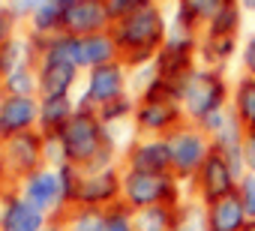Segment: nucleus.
Masks as SVG:
<instances>
[{"label": "nucleus", "instance_id": "412c9836", "mask_svg": "<svg viewBox=\"0 0 255 231\" xmlns=\"http://www.w3.org/2000/svg\"><path fill=\"white\" fill-rule=\"evenodd\" d=\"M72 114H75V108H72L69 96H45L42 105H39V123H42L51 135H57V132L72 120Z\"/></svg>", "mask_w": 255, "mask_h": 231}, {"label": "nucleus", "instance_id": "72a5a7b5", "mask_svg": "<svg viewBox=\"0 0 255 231\" xmlns=\"http://www.w3.org/2000/svg\"><path fill=\"white\" fill-rule=\"evenodd\" d=\"M6 30H9V24H6V15L0 12V45H3V39H6Z\"/></svg>", "mask_w": 255, "mask_h": 231}, {"label": "nucleus", "instance_id": "f704fd0d", "mask_svg": "<svg viewBox=\"0 0 255 231\" xmlns=\"http://www.w3.org/2000/svg\"><path fill=\"white\" fill-rule=\"evenodd\" d=\"M54 3H57V6H60V9H69V6H72V3H78V0H54Z\"/></svg>", "mask_w": 255, "mask_h": 231}, {"label": "nucleus", "instance_id": "c9c22d12", "mask_svg": "<svg viewBox=\"0 0 255 231\" xmlns=\"http://www.w3.org/2000/svg\"><path fill=\"white\" fill-rule=\"evenodd\" d=\"M246 231H255V219H249V225H246Z\"/></svg>", "mask_w": 255, "mask_h": 231}, {"label": "nucleus", "instance_id": "a211bd4d", "mask_svg": "<svg viewBox=\"0 0 255 231\" xmlns=\"http://www.w3.org/2000/svg\"><path fill=\"white\" fill-rule=\"evenodd\" d=\"M3 231H42V210L30 201H9L0 219Z\"/></svg>", "mask_w": 255, "mask_h": 231}, {"label": "nucleus", "instance_id": "1a4fd4ad", "mask_svg": "<svg viewBox=\"0 0 255 231\" xmlns=\"http://www.w3.org/2000/svg\"><path fill=\"white\" fill-rule=\"evenodd\" d=\"M111 15L105 0H78L69 9H63V21H60V33L69 36H93V33H105L111 30Z\"/></svg>", "mask_w": 255, "mask_h": 231}, {"label": "nucleus", "instance_id": "f257e3e1", "mask_svg": "<svg viewBox=\"0 0 255 231\" xmlns=\"http://www.w3.org/2000/svg\"><path fill=\"white\" fill-rule=\"evenodd\" d=\"M168 27L171 21L165 18L159 3H150L132 15H126L120 21L111 24V36L120 48V63L126 69H144L153 63V57L159 54V48L168 39Z\"/></svg>", "mask_w": 255, "mask_h": 231}, {"label": "nucleus", "instance_id": "dca6fc26", "mask_svg": "<svg viewBox=\"0 0 255 231\" xmlns=\"http://www.w3.org/2000/svg\"><path fill=\"white\" fill-rule=\"evenodd\" d=\"M24 195H27V201H30L33 207H39V210H45V207L63 201L60 174H54V171H42V168H39V171H30L27 186H24Z\"/></svg>", "mask_w": 255, "mask_h": 231}, {"label": "nucleus", "instance_id": "a878e982", "mask_svg": "<svg viewBox=\"0 0 255 231\" xmlns=\"http://www.w3.org/2000/svg\"><path fill=\"white\" fill-rule=\"evenodd\" d=\"M177 231H207V222H204V207L198 201H186L180 207V225Z\"/></svg>", "mask_w": 255, "mask_h": 231}, {"label": "nucleus", "instance_id": "c85d7f7f", "mask_svg": "<svg viewBox=\"0 0 255 231\" xmlns=\"http://www.w3.org/2000/svg\"><path fill=\"white\" fill-rule=\"evenodd\" d=\"M234 195L240 198V204H243L246 216H249V219H255V174L243 171V177H240V183H237V192H234Z\"/></svg>", "mask_w": 255, "mask_h": 231}, {"label": "nucleus", "instance_id": "ddd939ff", "mask_svg": "<svg viewBox=\"0 0 255 231\" xmlns=\"http://www.w3.org/2000/svg\"><path fill=\"white\" fill-rule=\"evenodd\" d=\"M204 222H207V231H246L249 216H246L240 198L228 195V198H219L204 207Z\"/></svg>", "mask_w": 255, "mask_h": 231}, {"label": "nucleus", "instance_id": "39448f33", "mask_svg": "<svg viewBox=\"0 0 255 231\" xmlns=\"http://www.w3.org/2000/svg\"><path fill=\"white\" fill-rule=\"evenodd\" d=\"M168 138V147H171V174L183 183H189L198 168L204 165V159L213 153V141L210 135L198 126V123H180Z\"/></svg>", "mask_w": 255, "mask_h": 231}, {"label": "nucleus", "instance_id": "4468645a", "mask_svg": "<svg viewBox=\"0 0 255 231\" xmlns=\"http://www.w3.org/2000/svg\"><path fill=\"white\" fill-rule=\"evenodd\" d=\"M36 102L30 96H9L0 105V135H21L36 120Z\"/></svg>", "mask_w": 255, "mask_h": 231}, {"label": "nucleus", "instance_id": "6ab92c4d", "mask_svg": "<svg viewBox=\"0 0 255 231\" xmlns=\"http://www.w3.org/2000/svg\"><path fill=\"white\" fill-rule=\"evenodd\" d=\"M189 201V198H186ZM183 201V204H186ZM180 204V207H183ZM180 207L171 204H159V207H147V210H135V228L138 231H177L180 225Z\"/></svg>", "mask_w": 255, "mask_h": 231}, {"label": "nucleus", "instance_id": "f8f14e48", "mask_svg": "<svg viewBox=\"0 0 255 231\" xmlns=\"http://www.w3.org/2000/svg\"><path fill=\"white\" fill-rule=\"evenodd\" d=\"M114 60H120V48H117L111 30L93 33V36H81V39H78V48H75V63H78V69H81V66L96 69V66H105V63H114Z\"/></svg>", "mask_w": 255, "mask_h": 231}, {"label": "nucleus", "instance_id": "c756f323", "mask_svg": "<svg viewBox=\"0 0 255 231\" xmlns=\"http://www.w3.org/2000/svg\"><path fill=\"white\" fill-rule=\"evenodd\" d=\"M18 51H21L18 42H3V45H0V75H12L15 72Z\"/></svg>", "mask_w": 255, "mask_h": 231}, {"label": "nucleus", "instance_id": "7ed1b4c3", "mask_svg": "<svg viewBox=\"0 0 255 231\" xmlns=\"http://www.w3.org/2000/svg\"><path fill=\"white\" fill-rule=\"evenodd\" d=\"M231 87H234V78L225 69H210V66L192 69L180 84V105L186 120L204 123L210 114L225 111L231 105Z\"/></svg>", "mask_w": 255, "mask_h": 231}, {"label": "nucleus", "instance_id": "bb28decb", "mask_svg": "<svg viewBox=\"0 0 255 231\" xmlns=\"http://www.w3.org/2000/svg\"><path fill=\"white\" fill-rule=\"evenodd\" d=\"M237 66H240V75H249V78H255V30L243 33Z\"/></svg>", "mask_w": 255, "mask_h": 231}, {"label": "nucleus", "instance_id": "f03ea898", "mask_svg": "<svg viewBox=\"0 0 255 231\" xmlns=\"http://www.w3.org/2000/svg\"><path fill=\"white\" fill-rule=\"evenodd\" d=\"M63 162L69 165H84V168H108L114 156V141L108 138L105 123L99 120V114L90 108H78L72 114V120L57 132Z\"/></svg>", "mask_w": 255, "mask_h": 231}, {"label": "nucleus", "instance_id": "7c9ffc66", "mask_svg": "<svg viewBox=\"0 0 255 231\" xmlns=\"http://www.w3.org/2000/svg\"><path fill=\"white\" fill-rule=\"evenodd\" d=\"M6 87L12 90V96H30L33 90V78L24 69H15L12 75H6Z\"/></svg>", "mask_w": 255, "mask_h": 231}, {"label": "nucleus", "instance_id": "b1692460", "mask_svg": "<svg viewBox=\"0 0 255 231\" xmlns=\"http://www.w3.org/2000/svg\"><path fill=\"white\" fill-rule=\"evenodd\" d=\"M105 231H138L135 228V210H129L123 201L105 210Z\"/></svg>", "mask_w": 255, "mask_h": 231}, {"label": "nucleus", "instance_id": "e433bc0d", "mask_svg": "<svg viewBox=\"0 0 255 231\" xmlns=\"http://www.w3.org/2000/svg\"><path fill=\"white\" fill-rule=\"evenodd\" d=\"M42 231H57V228H42Z\"/></svg>", "mask_w": 255, "mask_h": 231}, {"label": "nucleus", "instance_id": "f3484780", "mask_svg": "<svg viewBox=\"0 0 255 231\" xmlns=\"http://www.w3.org/2000/svg\"><path fill=\"white\" fill-rule=\"evenodd\" d=\"M231 111L234 117L243 123L246 132H255V78L249 75H234V87H231Z\"/></svg>", "mask_w": 255, "mask_h": 231}, {"label": "nucleus", "instance_id": "aec40b11", "mask_svg": "<svg viewBox=\"0 0 255 231\" xmlns=\"http://www.w3.org/2000/svg\"><path fill=\"white\" fill-rule=\"evenodd\" d=\"M39 138L30 135V132H21V135H12L9 144H6V156L12 162L15 171H30L36 162H39Z\"/></svg>", "mask_w": 255, "mask_h": 231}, {"label": "nucleus", "instance_id": "cd10ccee", "mask_svg": "<svg viewBox=\"0 0 255 231\" xmlns=\"http://www.w3.org/2000/svg\"><path fill=\"white\" fill-rule=\"evenodd\" d=\"M150 3H156V0H105L111 21H120V18L132 15V12H138V9H144V6H150Z\"/></svg>", "mask_w": 255, "mask_h": 231}, {"label": "nucleus", "instance_id": "6e6552de", "mask_svg": "<svg viewBox=\"0 0 255 231\" xmlns=\"http://www.w3.org/2000/svg\"><path fill=\"white\" fill-rule=\"evenodd\" d=\"M126 72H129V69H126L120 60L90 69L87 93H84V99H81V108L96 111V108H102V105H108V102L126 96Z\"/></svg>", "mask_w": 255, "mask_h": 231}, {"label": "nucleus", "instance_id": "4be33fe9", "mask_svg": "<svg viewBox=\"0 0 255 231\" xmlns=\"http://www.w3.org/2000/svg\"><path fill=\"white\" fill-rule=\"evenodd\" d=\"M96 114H99V120H102L105 126H108V123H117V120H126V117H132V114H135V99L126 93V96H120V99H114V102L96 108Z\"/></svg>", "mask_w": 255, "mask_h": 231}, {"label": "nucleus", "instance_id": "423d86ee", "mask_svg": "<svg viewBox=\"0 0 255 231\" xmlns=\"http://www.w3.org/2000/svg\"><path fill=\"white\" fill-rule=\"evenodd\" d=\"M240 177H243V174L234 168V162H231L228 156H222L219 150H213V153L204 159V165L198 168V174L189 180V186H192L189 198L198 201L201 207H207V204H213V201H219V198L234 195Z\"/></svg>", "mask_w": 255, "mask_h": 231}, {"label": "nucleus", "instance_id": "9b49d317", "mask_svg": "<svg viewBox=\"0 0 255 231\" xmlns=\"http://www.w3.org/2000/svg\"><path fill=\"white\" fill-rule=\"evenodd\" d=\"M243 36H222V33H201L198 42V63L210 69H225L240 57Z\"/></svg>", "mask_w": 255, "mask_h": 231}, {"label": "nucleus", "instance_id": "5701e85b", "mask_svg": "<svg viewBox=\"0 0 255 231\" xmlns=\"http://www.w3.org/2000/svg\"><path fill=\"white\" fill-rule=\"evenodd\" d=\"M33 21H36V30H39V33H45V30H57V33H60L63 9L54 3V0H42V3L33 9Z\"/></svg>", "mask_w": 255, "mask_h": 231}, {"label": "nucleus", "instance_id": "2eb2a0df", "mask_svg": "<svg viewBox=\"0 0 255 231\" xmlns=\"http://www.w3.org/2000/svg\"><path fill=\"white\" fill-rule=\"evenodd\" d=\"M243 135H246V129H243V123L234 117V111L228 114V120L210 135L213 150H219L222 156H228L240 174H243Z\"/></svg>", "mask_w": 255, "mask_h": 231}, {"label": "nucleus", "instance_id": "2f4dec72", "mask_svg": "<svg viewBox=\"0 0 255 231\" xmlns=\"http://www.w3.org/2000/svg\"><path fill=\"white\" fill-rule=\"evenodd\" d=\"M243 171L255 174V132L243 135Z\"/></svg>", "mask_w": 255, "mask_h": 231}, {"label": "nucleus", "instance_id": "393cba45", "mask_svg": "<svg viewBox=\"0 0 255 231\" xmlns=\"http://www.w3.org/2000/svg\"><path fill=\"white\" fill-rule=\"evenodd\" d=\"M72 231H105V210H99V207H81L72 216Z\"/></svg>", "mask_w": 255, "mask_h": 231}, {"label": "nucleus", "instance_id": "473e14b6", "mask_svg": "<svg viewBox=\"0 0 255 231\" xmlns=\"http://www.w3.org/2000/svg\"><path fill=\"white\" fill-rule=\"evenodd\" d=\"M240 9H243L246 15H252V18H255V0H240Z\"/></svg>", "mask_w": 255, "mask_h": 231}, {"label": "nucleus", "instance_id": "20e7f679", "mask_svg": "<svg viewBox=\"0 0 255 231\" xmlns=\"http://www.w3.org/2000/svg\"><path fill=\"white\" fill-rule=\"evenodd\" d=\"M189 195L183 192V180L174 174H144V171H123L120 201L129 210H147L159 204L180 207Z\"/></svg>", "mask_w": 255, "mask_h": 231}, {"label": "nucleus", "instance_id": "0eeeda50", "mask_svg": "<svg viewBox=\"0 0 255 231\" xmlns=\"http://www.w3.org/2000/svg\"><path fill=\"white\" fill-rule=\"evenodd\" d=\"M120 189H123V174L108 165V168H87V174L78 177V192L75 201L81 207H99L108 210L120 201Z\"/></svg>", "mask_w": 255, "mask_h": 231}, {"label": "nucleus", "instance_id": "9d476101", "mask_svg": "<svg viewBox=\"0 0 255 231\" xmlns=\"http://www.w3.org/2000/svg\"><path fill=\"white\" fill-rule=\"evenodd\" d=\"M126 171L171 174V147H168V138L141 135L129 150H126Z\"/></svg>", "mask_w": 255, "mask_h": 231}]
</instances>
